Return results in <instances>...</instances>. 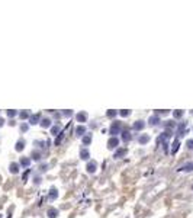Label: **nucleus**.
I'll use <instances>...</instances> for the list:
<instances>
[{"label":"nucleus","instance_id":"nucleus-1","mask_svg":"<svg viewBox=\"0 0 193 218\" xmlns=\"http://www.w3.org/2000/svg\"><path fill=\"white\" fill-rule=\"evenodd\" d=\"M119 132H121V122H119V121H113L112 125H110V128H109V134H110L112 137H116Z\"/></svg>","mask_w":193,"mask_h":218},{"label":"nucleus","instance_id":"nucleus-2","mask_svg":"<svg viewBox=\"0 0 193 218\" xmlns=\"http://www.w3.org/2000/svg\"><path fill=\"white\" fill-rule=\"evenodd\" d=\"M118 146H119V138H116V137H110L109 138V141H108V148H110V150H116L118 148Z\"/></svg>","mask_w":193,"mask_h":218},{"label":"nucleus","instance_id":"nucleus-3","mask_svg":"<svg viewBox=\"0 0 193 218\" xmlns=\"http://www.w3.org/2000/svg\"><path fill=\"white\" fill-rule=\"evenodd\" d=\"M126 150L125 147H122V148H116V151L113 153V159H121V157H123L126 154Z\"/></svg>","mask_w":193,"mask_h":218},{"label":"nucleus","instance_id":"nucleus-4","mask_svg":"<svg viewBox=\"0 0 193 218\" xmlns=\"http://www.w3.org/2000/svg\"><path fill=\"white\" fill-rule=\"evenodd\" d=\"M96 169H97V163H96V161H90V163H87V172H89V173H94Z\"/></svg>","mask_w":193,"mask_h":218},{"label":"nucleus","instance_id":"nucleus-5","mask_svg":"<svg viewBox=\"0 0 193 218\" xmlns=\"http://www.w3.org/2000/svg\"><path fill=\"white\" fill-rule=\"evenodd\" d=\"M76 119L78 121V122H81V124H83V122H86V121H87V113H86V112H80V113H77V115H76Z\"/></svg>","mask_w":193,"mask_h":218},{"label":"nucleus","instance_id":"nucleus-6","mask_svg":"<svg viewBox=\"0 0 193 218\" xmlns=\"http://www.w3.org/2000/svg\"><path fill=\"white\" fill-rule=\"evenodd\" d=\"M145 124H144V121H135L134 122V129L135 131H142Z\"/></svg>","mask_w":193,"mask_h":218},{"label":"nucleus","instance_id":"nucleus-7","mask_svg":"<svg viewBox=\"0 0 193 218\" xmlns=\"http://www.w3.org/2000/svg\"><path fill=\"white\" fill-rule=\"evenodd\" d=\"M9 172H10L12 174L19 173V164H18V163H10V166H9Z\"/></svg>","mask_w":193,"mask_h":218},{"label":"nucleus","instance_id":"nucleus-8","mask_svg":"<svg viewBox=\"0 0 193 218\" xmlns=\"http://www.w3.org/2000/svg\"><path fill=\"white\" fill-rule=\"evenodd\" d=\"M148 141H150V135H147V134H142V135H139V137H138V142H139V144H147Z\"/></svg>","mask_w":193,"mask_h":218},{"label":"nucleus","instance_id":"nucleus-9","mask_svg":"<svg viewBox=\"0 0 193 218\" xmlns=\"http://www.w3.org/2000/svg\"><path fill=\"white\" fill-rule=\"evenodd\" d=\"M86 134V128L83 127V125H78L76 128V135H78V137H84Z\"/></svg>","mask_w":193,"mask_h":218},{"label":"nucleus","instance_id":"nucleus-10","mask_svg":"<svg viewBox=\"0 0 193 218\" xmlns=\"http://www.w3.org/2000/svg\"><path fill=\"white\" fill-rule=\"evenodd\" d=\"M25 144H26V142H25V140H19V141L16 142V147H15V150H16V151H22L23 148H25Z\"/></svg>","mask_w":193,"mask_h":218},{"label":"nucleus","instance_id":"nucleus-11","mask_svg":"<svg viewBox=\"0 0 193 218\" xmlns=\"http://www.w3.org/2000/svg\"><path fill=\"white\" fill-rule=\"evenodd\" d=\"M80 157L83 159V160H87V159L90 157L89 150H87V148H81V150H80Z\"/></svg>","mask_w":193,"mask_h":218},{"label":"nucleus","instance_id":"nucleus-12","mask_svg":"<svg viewBox=\"0 0 193 218\" xmlns=\"http://www.w3.org/2000/svg\"><path fill=\"white\" fill-rule=\"evenodd\" d=\"M47 214H48V217H50V218H57V217H58V209H55V208H50Z\"/></svg>","mask_w":193,"mask_h":218},{"label":"nucleus","instance_id":"nucleus-13","mask_svg":"<svg viewBox=\"0 0 193 218\" xmlns=\"http://www.w3.org/2000/svg\"><path fill=\"white\" fill-rule=\"evenodd\" d=\"M41 127H42V128H50V127H51V119H50V118H44V119H41Z\"/></svg>","mask_w":193,"mask_h":218},{"label":"nucleus","instance_id":"nucleus-14","mask_svg":"<svg viewBox=\"0 0 193 218\" xmlns=\"http://www.w3.org/2000/svg\"><path fill=\"white\" fill-rule=\"evenodd\" d=\"M19 164L22 166V167H29V164H31V159L22 157V159H20V161H19Z\"/></svg>","mask_w":193,"mask_h":218},{"label":"nucleus","instance_id":"nucleus-15","mask_svg":"<svg viewBox=\"0 0 193 218\" xmlns=\"http://www.w3.org/2000/svg\"><path fill=\"white\" fill-rule=\"evenodd\" d=\"M39 119H41L39 113H35V115H32L31 118H29V124L35 125V124H38V121H39Z\"/></svg>","mask_w":193,"mask_h":218},{"label":"nucleus","instance_id":"nucleus-16","mask_svg":"<svg viewBox=\"0 0 193 218\" xmlns=\"http://www.w3.org/2000/svg\"><path fill=\"white\" fill-rule=\"evenodd\" d=\"M122 140H123L125 142H128V141L132 140V135H131L129 131H123V132H122Z\"/></svg>","mask_w":193,"mask_h":218},{"label":"nucleus","instance_id":"nucleus-17","mask_svg":"<svg viewBox=\"0 0 193 218\" xmlns=\"http://www.w3.org/2000/svg\"><path fill=\"white\" fill-rule=\"evenodd\" d=\"M51 134H52V135H60V134H61V127H60V125H54V127L51 128Z\"/></svg>","mask_w":193,"mask_h":218},{"label":"nucleus","instance_id":"nucleus-18","mask_svg":"<svg viewBox=\"0 0 193 218\" xmlns=\"http://www.w3.org/2000/svg\"><path fill=\"white\" fill-rule=\"evenodd\" d=\"M31 157H32V159H33V160L39 161V160H41V157H42V154H41V151H38V150H35V151H32Z\"/></svg>","mask_w":193,"mask_h":218},{"label":"nucleus","instance_id":"nucleus-19","mask_svg":"<svg viewBox=\"0 0 193 218\" xmlns=\"http://www.w3.org/2000/svg\"><path fill=\"white\" fill-rule=\"evenodd\" d=\"M90 142H92V134H87L83 137V146H89Z\"/></svg>","mask_w":193,"mask_h":218},{"label":"nucleus","instance_id":"nucleus-20","mask_svg":"<svg viewBox=\"0 0 193 218\" xmlns=\"http://www.w3.org/2000/svg\"><path fill=\"white\" fill-rule=\"evenodd\" d=\"M158 122H160V118H158L157 115H154L150 118V125H157Z\"/></svg>","mask_w":193,"mask_h":218},{"label":"nucleus","instance_id":"nucleus-21","mask_svg":"<svg viewBox=\"0 0 193 218\" xmlns=\"http://www.w3.org/2000/svg\"><path fill=\"white\" fill-rule=\"evenodd\" d=\"M57 196H58V192L55 191V189H51V191H50V199H51V201H54Z\"/></svg>","mask_w":193,"mask_h":218},{"label":"nucleus","instance_id":"nucleus-22","mask_svg":"<svg viewBox=\"0 0 193 218\" xmlns=\"http://www.w3.org/2000/svg\"><path fill=\"white\" fill-rule=\"evenodd\" d=\"M19 116H20V119H26L28 116H29V112H28V111H23V112H20V113H19Z\"/></svg>","mask_w":193,"mask_h":218},{"label":"nucleus","instance_id":"nucleus-23","mask_svg":"<svg viewBox=\"0 0 193 218\" xmlns=\"http://www.w3.org/2000/svg\"><path fill=\"white\" fill-rule=\"evenodd\" d=\"M106 115H108V118H113V116H116V111H112V109H110V111H108Z\"/></svg>","mask_w":193,"mask_h":218},{"label":"nucleus","instance_id":"nucleus-24","mask_svg":"<svg viewBox=\"0 0 193 218\" xmlns=\"http://www.w3.org/2000/svg\"><path fill=\"white\" fill-rule=\"evenodd\" d=\"M121 115H122V116H129V115H131V111H128V109H122V111H121Z\"/></svg>","mask_w":193,"mask_h":218},{"label":"nucleus","instance_id":"nucleus-25","mask_svg":"<svg viewBox=\"0 0 193 218\" xmlns=\"http://www.w3.org/2000/svg\"><path fill=\"white\" fill-rule=\"evenodd\" d=\"M16 113H18L16 111H7V116H9V118H13Z\"/></svg>","mask_w":193,"mask_h":218},{"label":"nucleus","instance_id":"nucleus-26","mask_svg":"<svg viewBox=\"0 0 193 218\" xmlns=\"http://www.w3.org/2000/svg\"><path fill=\"white\" fill-rule=\"evenodd\" d=\"M192 167H193V163H190V164L183 166V170H192Z\"/></svg>","mask_w":193,"mask_h":218},{"label":"nucleus","instance_id":"nucleus-27","mask_svg":"<svg viewBox=\"0 0 193 218\" xmlns=\"http://www.w3.org/2000/svg\"><path fill=\"white\" fill-rule=\"evenodd\" d=\"M20 131H22V132H26V131H28V125L26 124L20 125Z\"/></svg>","mask_w":193,"mask_h":218},{"label":"nucleus","instance_id":"nucleus-28","mask_svg":"<svg viewBox=\"0 0 193 218\" xmlns=\"http://www.w3.org/2000/svg\"><path fill=\"white\" fill-rule=\"evenodd\" d=\"M47 169H48V164H41V167H39L41 172H45Z\"/></svg>","mask_w":193,"mask_h":218},{"label":"nucleus","instance_id":"nucleus-29","mask_svg":"<svg viewBox=\"0 0 193 218\" xmlns=\"http://www.w3.org/2000/svg\"><path fill=\"white\" fill-rule=\"evenodd\" d=\"M39 183H41V178L39 176H36L35 178V185H39Z\"/></svg>","mask_w":193,"mask_h":218},{"label":"nucleus","instance_id":"nucleus-30","mask_svg":"<svg viewBox=\"0 0 193 218\" xmlns=\"http://www.w3.org/2000/svg\"><path fill=\"white\" fill-rule=\"evenodd\" d=\"M64 115H65V116H71L73 112H71V111H65V112H64Z\"/></svg>","mask_w":193,"mask_h":218},{"label":"nucleus","instance_id":"nucleus-31","mask_svg":"<svg viewBox=\"0 0 193 218\" xmlns=\"http://www.w3.org/2000/svg\"><path fill=\"white\" fill-rule=\"evenodd\" d=\"M187 146L190 148H193V140H190V141H187Z\"/></svg>","mask_w":193,"mask_h":218},{"label":"nucleus","instance_id":"nucleus-32","mask_svg":"<svg viewBox=\"0 0 193 218\" xmlns=\"http://www.w3.org/2000/svg\"><path fill=\"white\" fill-rule=\"evenodd\" d=\"M181 113H183V112H176L174 116H176V118H179V116H181Z\"/></svg>","mask_w":193,"mask_h":218},{"label":"nucleus","instance_id":"nucleus-33","mask_svg":"<svg viewBox=\"0 0 193 218\" xmlns=\"http://www.w3.org/2000/svg\"><path fill=\"white\" fill-rule=\"evenodd\" d=\"M3 124H5V119H3V118H0V127H3Z\"/></svg>","mask_w":193,"mask_h":218}]
</instances>
